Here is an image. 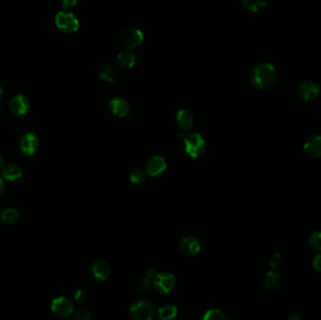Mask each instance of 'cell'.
<instances>
[{
	"mask_svg": "<svg viewBox=\"0 0 321 320\" xmlns=\"http://www.w3.org/2000/svg\"><path fill=\"white\" fill-rule=\"evenodd\" d=\"M203 317H204V319H227V315L224 314L223 311H221V310H219V309H211V310L207 311Z\"/></svg>",
	"mask_w": 321,
	"mask_h": 320,
	"instance_id": "25",
	"label": "cell"
},
{
	"mask_svg": "<svg viewBox=\"0 0 321 320\" xmlns=\"http://www.w3.org/2000/svg\"><path fill=\"white\" fill-rule=\"evenodd\" d=\"M181 249L187 255H194L199 253L201 245L199 241L194 237H185L181 242Z\"/></svg>",
	"mask_w": 321,
	"mask_h": 320,
	"instance_id": "14",
	"label": "cell"
},
{
	"mask_svg": "<svg viewBox=\"0 0 321 320\" xmlns=\"http://www.w3.org/2000/svg\"><path fill=\"white\" fill-rule=\"evenodd\" d=\"M309 245L316 252H321V231H315L310 235Z\"/></svg>",
	"mask_w": 321,
	"mask_h": 320,
	"instance_id": "26",
	"label": "cell"
},
{
	"mask_svg": "<svg viewBox=\"0 0 321 320\" xmlns=\"http://www.w3.org/2000/svg\"><path fill=\"white\" fill-rule=\"evenodd\" d=\"M19 217V213L15 209H7L2 212L0 220L3 224H14Z\"/></svg>",
	"mask_w": 321,
	"mask_h": 320,
	"instance_id": "24",
	"label": "cell"
},
{
	"mask_svg": "<svg viewBox=\"0 0 321 320\" xmlns=\"http://www.w3.org/2000/svg\"><path fill=\"white\" fill-rule=\"evenodd\" d=\"M303 151L312 158L321 157V135H313L303 144Z\"/></svg>",
	"mask_w": 321,
	"mask_h": 320,
	"instance_id": "10",
	"label": "cell"
},
{
	"mask_svg": "<svg viewBox=\"0 0 321 320\" xmlns=\"http://www.w3.org/2000/svg\"><path fill=\"white\" fill-rule=\"evenodd\" d=\"M116 60H118L119 66L124 70L132 69L136 63L135 54H133L132 52H129V51H125V52H122L121 54H119Z\"/></svg>",
	"mask_w": 321,
	"mask_h": 320,
	"instance_id": "18",
	"label": "cell"
},
{
	"mask_svg": "<svg viewBox=\"0 0 321 320\" xmlns=\"http://www.w3.org/2000/svg\"><path fill=\"white\" fill-rule=\"evenodd\" d=\"M75 318L79 320L91 319V314L86 309L80 308L75 313Z\"/></svg>",
	"mask_w": 321,
	"mask_h": 320,
	"instance_id": "29",
	"label": "cell"
},
{
	"mask_svg": "<svg viewBox=\"0 0 321 320\" xmlns=\"http://www.w3.org/2000/svg\"><path fill=\"white\" fill-rule=\"evenodd\" d=\"M155 308L152 302L147 300H137L130 306V314L133 319L149 320L154 316Z\"/></svg>",
	"mask_w": 321,
	"mask_h": 320,
	"instance_id": "3",
	"label": "cell"
},
{
	"mask_svg": "<svg viewBox=\"0 0 321 320\" xmlns=\"http://www.w3.org/2000/svg\"><path fill=\"white\" fill-rule=\"evenodd\" d=\"M183 141L185 151L191 157H200L206 151V142L199 133H189Z\"/></svg>",
	"mask_w": 321,
	"mask_h": 320,
	"instance_id": "2",
	"label": "cell"
},
{
	"mask_svg": "<svg viewBox=\"0 0 321 320\" xmlns=\"http://www.w3.org/2000/svg\"><path fill=\"white\" fill-rule=\"evenodd\" d=\"M10 109L14 115H24L30 109V101L24 95H16L10 102Z\"/></svg>",
	"mask_w": 321,
	"mask_h": 320,
	"instance_id": "12",
	"label": "cell"
},
{
	"mask_svg": "<svg viewBox=\"0 0 321 320\" xmlns=\"http://www.w3.org/2000/svg\"><path fill=\"white\" fill-rule=\"evenodd\" d=\"M277 79V71L273 64L261 63L253 69L251 73V82L258 90H268L272 88Z\"/></svg>",
	"mask_w": 321,
	"mask_h": 320,
	"instance_id": "1",
	"label": "cell"
},
{
	"mask_svg": "<svg viewBox=\"0 0 321 320\" xmlns=\"http://www.w3.org/2000/svg\"><path fill=\"white\" fill-rule=\"evenodd\" d=\"M4 158L2 157V155H0V170L2 169L4 167Z\"/></svg>",
	"mask_w": 321,
	"mask_h": 320,
	"instance_id": "34",
	"label": "cell"
},
{
	"mask_svg": "<svg viewBox=\"0 0 321 320\" xmlns=\"http://www.w3.org/2000/svg\"><path fill=\"white\" fill-rule=\"evenodd\" d=\"M144 34L142 31L137 28H129L121 36V43L122 46L126 49H135L139 47L141 43H143Z\"/></svg>",
	"mask_w": 321,
	"mask_h": 320,
	"instance_id": "6",
	"label": "cell"
},
{
	"mask_svg": "<svg viewBox=\"0 0 321 320\" xmlns=\"http://www.w3.org/2000/svg\"><path fill=\"white\" fill-rule=\"evenodd\" d=\"M91 272L94 277L100 281H103L110 275V266L104 260H97L93 264Z\"/></svg>",
	"mask_w": 321,
	"mask_h": 320,
	"instance_id": "15",
	"label": "cell"
},
{
	"mask_svg": "<svg viewBox=\"0 0 321 320\" xmlns=\"http://www.w3.org/2000/svg\"><path fill=\"white\" fill-rule=\"evenodd\" d=\"M22 175H23L22 169L16 164H8L5 167H3V170H2L3 178L10 182L17 181L22 177Z\"/></svg>",
	"mask_w": 321,
	"mask_h": 320,
	"instance_id": "19",
	"label": "cell"
},
{
	"mask_svg": "<svg viewBox=\"0 0 321 320\" xmlns=\"http://www.w3.org/2000/svg\"><path fill=\"white\" fill-rule=\"evenodd\" d=\"M56 26L64 33H74L78 31L79 21L75 15L68 11L60 12L55 16Z\"/></svg>",
	"mask_w": 321,
	"mask_h": 320,
	"instance_id": "4",
	"label": "cell"
},
{
	"mask_svg": "<svg viewBox=\"0 0 321 320\" xmlns=\"http://www.w3.org/2000/svg\"><path fill=\"white\" fill-rule=\"evenodd\" d=\"M176 277L170 272L157 273L153 278V287L162 294H168L176 286Z\"/></svg>",
	"mask_w": 321,
	"mask_h": 320,
	"instance_id": "5",
	"label": "cell"
},
{
	"mask_svg": "<svg viewBox=\"0 0 321 320\" xmlns=\"http://www.w3.org/2000/svg\"><path fill=\"white\" fill-rule=\"evenodd\" d=\"M178 309L173 304H165L158 310V315L161 319H171L176 317Z\"/></svg>",
	"mask_w": 321,
	"mask_h": 320,
	"instance_id": "21",
	"label": "cell"
},
{
	"mask_svg": "<svg viewBox=\"0 0 321 320\" xmlns=\"http://www.w3.org/2000/svg\"><path fill=\"white\" fill-rule=\"evenodd\" d=\"M51 309L55 315L60 317H67L73 313V302L65 297L55 298L52 302Z\"/></svg>",
	"mask_w": 321,
	"mask_h": 320,
	"instance_id": "7",
	"label": "cell"
},
{
	"mask_svg": "<svg viewBox=\"0 0 321 320\" xmlns=\"http://www.w3.org/2000/svg\"><path fill=\"white\" fill-rule=\"evenodd\" d=\"M145 173L142 169H134L130 175V181L133 184H140L145 181Z\"/></svg>",
	"mask_w": 321,
	"mask_h": 320,
	"instance_id": "27",
	"label": "cell"
},
{
	"mask_svg": "<svg viewBox=\"0 0 321 320\" xmlns=\"http://www.w3.org/2000/svg\"><path fill=\"white\" fill-rule=\"evenodd\" d=\"M298 95L304 102H313L319 95V88L316 84L305 81L298 86Z\"/></svg>",
	"mask_w": 321,
	"mask_h": 320,
	"instance_id": "8",
	"label": "cell"
},
{
	"mask_svg": "<svg viewBox=\"0 0 321 320\" xmlns=\"http://www.w3.org/2000/svg\"><path fill=\"white\" fill-rule=\"evenodd\" d=\"M243 6L252 12H260L267 6L266 0H243Z\"/></svg>",
	"mask_w": 321,
	"mask_h": 320,
	"instance_id": "22",
	"label": "cell"
},
{
	"mask_svg": "<svg viewBox=\"0 0 321 320\" xmlns=\"http://www.w3.org/2000/svg\"><path fill=\"white\" fill-rule=\"evenodd\" d=\"M121 73L119 69L112 65H105L101 69L100 72V78L106 81V82H114L115 80L120 78Z\"/></svg>",
	"mask_w": 321,
	"mask_h": 320,
	"instance_id": "20",
	"label": "cell"
},
{
	"mask_svg": "<svg viewBox=\"0 0 321 320\" xmlns=\"http://www.w3.org/2000/svg\"><path fill=\"white\" fill-rule=\"evenodd\" d=\"M312 265L315 271L321 272V252L315 254V257L313 258V261H312Z\"/></svg>",
	"mask_w": 321,
	"mask_h": 320,
	"instance_id": "31",
	"label": "cell"
},
{
	"mask_svg": "<svg viewBox=\"0 0 321 320\" xmlns=\"http://www.w3.org/2000/svg\"><path fill=\"white\" fill-rule=\"evenodd\" d=\"M2 93H3V92H2V90H1V88H0V98L2 96Z\"/></svg>",
	"mask_w": 321,
	"mask_h": 320,
	"instance_id": "36",
	"label": "cell"
},
{
	"mask_svg": "<svg viewBox=\"0 0 321 320\" xmlns=\"http://www.w3.org/2000/svg\"><path fill=\"white\" fill-rule=\"evenodd\" d=\"M280 284H281V277L278 272L273 270L268 272L263 280V286L268 292L276 291L278 289Z\"/></svg>",
	"mask_w": 321,
	"mask_h": 320,
	"instance_id": "17",
	"label": "cell"
},
{
	"mask_svg": "<svg viewBox=\"0 0 321 320\" xmlns=\"http://www.w3.org/2000/svg\"><path fill=\"white\" fill-rule=\"evenodd\" d=\"M176 120L179 127L184 131H188L194 125V115L190 111L185 109H182L178 112Z\"/></svg>",
	"mask_w": 321,
	"mask_h": 320,
	"instance_id": "16",
	"label": "cell"
},
{
	"mask_svg": "<svg viewBox=\"0 0 321 320\" xmlns=\"http://www.w3.org/2000/svg\"><path fill=\"white\" fill-rule=\"evenodd\" d=\"M166 168V161L164 157L156 155L152 157L147 164V173L151 177L156 178L162 175Z\"/></svg>",
	"mask_w": 321,
	"mask_h": 320,
	"instance_id": "11",
	"label": "cell"
},
{
	"mask_svg": "<svg viewBox=\"0 0 321 320\" xmlns=\"http://www.w3.org/2000/svg\"><path fill=\"white\" fill-rule=\"evenodd\" d=\"M110 112L113 115L123 118L126 117L130 112V105L126 100L122 98H115L111 100L109 103Z\"/></svg>",
	"mask_w": 321,
	"mask_h": 320,
	"instance_id": "13",
	"label": "cell"
},
{
	"mask_svg": "<svg viewBox=\"0 0 321 320\" xmlns=\"http://www.w3.org/2000/svg\"><path fill=\"white\" fill-rule=\"evenodd\" d=\"M157 273L158 272L157 271H156V269L153 268V267H151V268H149V269L147 270V276H149V277L154 278L156 276Z\"/></svg>",
	"mask_w": 321,
	"mask_h": 320,
	"instance_id": "33",
	"label": "cell"
},
{
	"mask_svg": "<svg viewBox=\"0 0 321 320\" xmlns=\"http://www.w3.org/2000/svg\"><path fill=\"white\" fill-rule=\"evenodd\" d=\"M77 4V0H62V6L65 10H71Z\"/></svg>",
	"mask_w": 321,
	"mask_h": 320,
	"instance_id": "32",
	"label": "cell"
},
{
	"mask_svg": "<svg viewBox=\"0 0 321 320\" xmlns=\"http://www.w3.org/2000/svg\"><path fill=\"white\" fill-rule=\"evenodd\" d=\"M284 264V257L280 253H275L270 260V267L273 271H276L283 266Z\"/></svg>",
	"mask_w": 321,
	"mask_h": 320,
	"instance_id": "28",
	"label": "cell"
},
{
	"mask_svg": "<svg viewBox=\"0 0 321 320\" xmlns=\"http://www.w3.org/2000/svg\"><path fill=\"white\" fill-rule=\"evenodd\" d=\"M152 287H153V283H152V278L149 276L139 278L135 284L136 290L143 294L151 292Z\"/></svg>",
	"mask_w": 321,
	"mask_h": 320,
	"instance_id": "23",
	"label": "cell"
},
{
	"mask_svg": "<svg viewBox=\"0 0 321 320\" xmlns=\"http://www.w3.org/2000/svg\"><path fill=\"white\" fill-rule=\"evenodd\" d=\"M20 150L26 155H32L35 153L39 147V139L34 133H27L20 139Z\"/></svg>",
	"mask_w": 321,
	"mask_h": 320,
	"instance_id": "9",
	"label": "cell"
},
{
	"mask_svg": "<svg viewBox=\"0 0 321 320\" xmlns=\"http://www.w3.org/2000/svg\"><path fill=\"white\" fill-rule=\"evenodd\" d=\"M3 190H4V182H3V180L0 178V193L3 192Z\"/></svg>",
	"mask_w": 321,
	"mask_h": 320,
	"instance_id": "35",
	"label": "cell"
},
{
	"mask_svg": "<svg viewBox=\"0 0 321 320\" xmlns=\"http://www.w3.org/2000/svg\"><path fill=\"white\" fill-rule=\"evenodd\" d=\"M73 300L75 301L76 302H83L85 300V292L83 291V290L78 289L76 290L74 293L73 294Z\"/></svg>",
	"mask_w": 321,
	"mask_h": 320,
	"instance_id": "30",
	"label": "cell"
}]
</instances>
